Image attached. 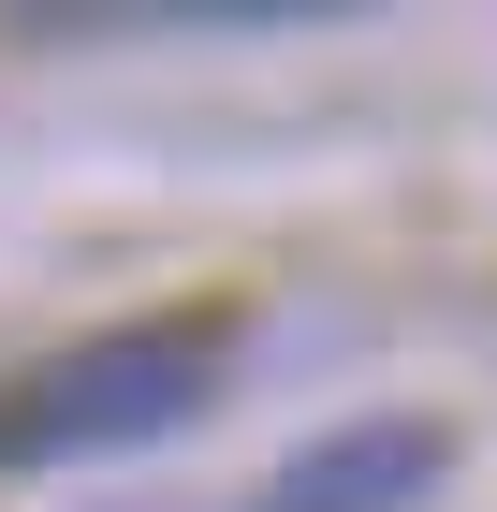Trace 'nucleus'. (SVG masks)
Listing matches in <instances>:
<instances>
[{
    "label": "nucleus",
    "instance_id": "obj_2",
    "mask_svg": "<svg viewBox=\"0 0 497 512\" xmlns=\"http://www.w3.org/2000/svg\"><path fill=\"white\" fill-rule=\"evenodd\" d=\"M439 469H454V439L424 425V410H366V425L307 439L249 512H410V498H439Z\"/></svg>",
    "mask_w": 497,
    "mask_h": 512
},
{
    "label": "nucleus",
    "instance_id": "obj_1",
    "mask_svg": "<svg viewBox=\"0 0 497 512\" xmlns=\"http://www.w3.org/2000/svg\"><path fill=\"white\" fill-rule=\"evenodd\" d=\"M234 322L220 308H161L117 322V337H74L59 366L0 381V469H59V454H132V439H176L220 395Z\"/></svg>",
    "mask_w": 497,
    "mask_h": 512
}]
</instances>
